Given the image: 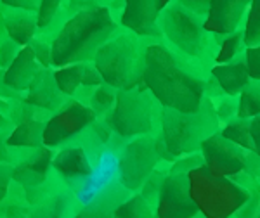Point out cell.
Returning a JSON list of instances; mask_svg holds the SVG:
<instances>
[{
  "instance_id": "cell-1",
  "label": "cell",
  "mask_w": 260,
  "mask_h": 218,
  "mask_svg": "<svg viewBox=\"0 0 260 218\" xmlns=\"http://www.w3.org/2000/svg\"><path fill=\"white\" fill-rule=\"evenodd\" d=\"M142 82L163 107L196 113L205 102L207 78L196 61L163 44L146 47Z\"/></svg>"
},
{
  "instance_id": "cell-2",
  "label": "cell",
  "mask_w": 260,
  "mask_h": 218,
  "mask_svg": "<svg viewBox=\"0 0 260 218\" xmlns=\"http://www.w3.org/2000/svg\"><path fill=\"white\" fill-rule=\"evenodd\" d=\"M116 28L118 24L106 7L92 6L78 11L52 40V64L62 68L94 59L101 45L115 37Z\"/></svg>"
},
{
  "instance_id": "cell-3",
  "label": "cell",
  "mask_w": 260,
  "mask_h": 218,
  "mask_svg": "<svg viewBox=\"0 0 260 218\" xmlns=\"http://www.w3.org/2000/svg\"><path fill=\"white\" fill-rule=\"evenodd\" d=\"M161 144L172 158L184 156L201 149L203 142L219 128L217 111L210 100H205L196 113H182L161 107Z\"/></svg>"
},
{
  "instance_id": "cell-4",
  "label": "cell",
  "mask_w": 260,
  "mask_h": 218,
  "mask_svg": "<svg viewBox=\"0 0 260 218\" xmlns=\"http://www.w3.org/2000/svg\"><path fill=\"white\" fill-rule=\"evenodd\" d=\"M146 49H142L139 35L134 31L113 37L101 45L94 56V64L106 85L113 89H134L144 77Z\"/></svg>"
},
{
  "instance_id": "cell-5",
  "label": "cell",
  "mask_w": 260,
  "mask_h": 218,
  "mask_svg": "<svg viewBox=\"0 0 260 218\" xmlns=\"http://www.w3.org/2000/svg\"><path fill=\"white\" fill-rule=\"evenodd\" d=\"M191 196L201 215L207 218H229L250 201V194L238 182L213 175L203 165L187 171Z\"/></svg>"
},
{
  "instance_id": "cell-6",
  "label": "cell",
  "mask_w": 260,
  "mask_h": 218,
  "mask_svg": "<svg viewBox=\"0 0 260 218\" xmlns=\"http://www.w3.org/2000/svg\"><path fill=\"white\" fill-rule=\"evenodd\" d=\"M158 24L167 42L182 56L200 62L212 59V33L205 28V21L200 16L180 4H170Z\"/></svg>"
},
{
  "instance_id": "cell-7",
  "label": "cell",
  "mask_w": 260,
  "mask_h": 218,
  "mask_svg": "<svg viewBox=\"0 0 260 218\" xmlns=\"http://www.w3.org/2000/svg\"><path fill=\"white\" fill-rule=\"evenodd\" d=\"M161 107L146 85L120 90L110 116V125L120 137L146 135L153 132L156 123H161Z\"/></svg>"
},
{
  "instance_id": "cell-8",
  "label": "cell",
  "mask_w": 260,
  "mask_h": 218,
  "mask_svg": "<svg viewBox=\"0 0 260 218\" xmlns=\"http://www.w3.org/2000/svg\"><path fill=\"white\" fill-rule=\"evenodd\" d=\"M121 184V153L103 148L92 154V168L83 178L70 184L83 208H104L103 199ZM123 186V184H121Z\"/></svg>"
},
{
  "instance_id": "cell-9",
  "label": "cell",
  "mask_w": 260,
  "mask_h": 218,
  "mask_svg": "<svg viewBox=\"0 0 260 218\" xmlns=\"http://www.w3.org/2000/svg\"><path fill=\"white\" fill-rule=\"evenodd\" d=\"M160 149L149 137H139L121 149V184L127 191L144 186L154 171Z\"/></svg>"
},
{
  "instance_id": "cell-10",
  "label": "cell",
  "mask_w": 260,
  "mask_h": 218,
  "mask_svg": "<svg viewBox=\"0 0 260 218\" xmlns=\"http://www.w3.org/2000/svg\"><path fill=\"white\" fill-rule=\"evenodd\" d=\"M245 148L234 144L233 140L225 139L224 135L213 133L201 146L203 163L213 175L219 177H236L248 170L250 158Z\"/></svg>"
},
{
  "instance_id": "cell-11",
  "label": "cell",
  "mask_w": 260,
  "mask_h": 218,
  "mask_svg": "<svg viewBox=\"0 0 260 218\" xmlns=\"http://www.w3.org/2000/svg\"><path fill=\"white\" fill-rule=\"evenodd\" d=\"M94 118L95 111L90 106H85L80 100H73L47 121L42 142L47 148H56L92 125Z\"/></svg>"
},
{
  "instance_id": "cell-12",
  "label": "cell",
  "mask_w": 260,
  "mask_h": 218,
  "mask_svg": "<svg viewBox=\"0 0 260 218\" xmlns=\"http://www.w3.org/2000/svg\"><path fill=\"white\" fill-rule=\"evenodd\" d=\"M158 218H194L200 211L191 196L187 171H177L163 180L158 194Z\"/></svg>"
},
{
  "instance_id": "cell-13",
  "label": "cell",
  "mask_w": 260,
  "mask_h": 218,
  "mask_svg": "<svg viewBox=\"0 0 260 218\" xmlns=\"http://www.w3.org/2000/svg\"><path fill=\"white\" fill-rule=\"evenodd\" d=\"M170 4L172 0H125L120 23L139 37H156L161 33L158 21Z\"/></svg>"
},
{
  "instance_id": "cell-14",
  "label": "cell",
  "mask_w": 260,
  "mask_h": 218,
  "mask_svg": "<svg viewBox=\"0 0 260 218\" xmlns=\"http://www.w3.org/2000/svg\"><path fill=\"white\" fill-rule=\"evenodd\" d=\"M251 0H210V11L205 18V28L217 37H228L246 19Z\"/></svg>"
},
{
  "instance_id": "cell-15",
  "label": "cell",
  "mask_w": 260,
  "mask_h": 218,
  "mask_svg": "<svg viewBox=\"0 0 260 218\" xmlns=\"http://www.w3.org/2000/svg\"><path fill=\"white\" fill-rule=\"evenodd\" d=\"M54 77H56L57 85H59V89L64 95L77 94L82 87L87 90H94L99 85H103L104 82L98 68H95V64H90L89 61L75 62V64L57 68Z\"/></svg>"
},
{
  "instance_id": "cell-16",
  "label": "cell",
  "mask_w": 260,
  "mask_h": 218,
  "mask_svg": "<svg viewBox=\"0 0 260 218\" xmlns=\"http://www.w3.org/2000/svg\"><path fill=\"white\" fill-rule=\"evenodd\" d=\"M40 61L35 56V50L31 45H24L23 50H19L14 61L7 68L4 75V83L14 90H26L30 89L31 82L40 73Z\"/></svg>"
},
{
  "instance_id": "cell-17",
  "label": "cell",
  "mask_w": 260,
  "mask_h": 218,
  "mask_svg": "<svg viewBox=\"0 0 260 218\" xmlns=\"http://www.w3.org/2000/svg\"><path fill=\"white\" fill-rule=\"evenodd\" d=\"M52 166L68 180L70 184L85 177L92 168V154L89 149L82 146H70L64 148L54 158Z\"/></svg>"
},
{
  "instance_id": "cell-18",
  "label": "cell",
  "mask_w": 260,
  "mask_h": 218,
  "mask_svg": "<svg viewBox=\"0 0 260 218\" xmlns=\"http://www.w3.org/2000/svg\"><path fill=\"white\" fill-rule=\"evenodd\" d=\"M213 78L217 80L219 87L225 95H240L243 89L250 83V73L246 68L245 56L240 61H231L224 64H217L212 69Z\"/></svg>"
},
{
  "instance_id": "cell-19",
  "label": "cell",
  "mask_w": 260,
  "mask_h": 218,
  "mask_svg": "<svg viewBox=\"0 0 260 218\" xmlns=\"http://www.w3.org/2000/svg\"><path fill=\"white\" fill-rule=\"evenodd\" d=\"M62 92L56 82V77L49 73H39L30 85L28 102L44 109H56L62 104Z\"/></svg>"
},
{
  "instance_id": "cell-20",
  "label": "cell",
  "mask_w": 260,
  "mask_h": 218,
  "mask_svg": "<svg viewBox=\"0 0 260 218\" xmlns=\"http://www.w3.org/2000/svg\"><path fill=\"white\" fill-rule=\"evenodd\" d=\"M6 31L11 37L12 42L18 45H26L37 33L39 28V16L30 11H18L4 16Z\"/></svg>"
},
{
  "instance_id": "cell-21",
  "label": "cell",
  "mask_w": 260,
  "mask_h": 218,
  "mask_svg": "<svg viewBox=\"0 0 260 218\" xmlns=\"http://www.w3.org/2000/svg\"><path fill=\"white\" fill-rule=\"evenodd\" d=\"M44 128L45 127L39 121L24 120L7 139V144L18 146V148H37L40 140H44Z\"/></svg>"
},
{
  "instance_id": "cell-22",
  "label": "cell",
  "mask_w": 260,
  "mask_h": 218,
  "mask_svg": "<svg viewBox=\"0 0 260 218\" xmlns=\"http://www.w3.org/2000/svg\"><path fill=\"white\" fill-rule=\"evenodd\" d=\"M260 115V80H250L238 99V118L250 120Z\"/></svg>"
},
{
  "instance_id": "cell-23",
  "label": "cell",
  "mask_w": 260,
  "mask_h": 218,
  "mask_svg": "<svg viewBox=\"0 0 260 218\" xmlns=\"http://www.w3.org/2000/svg\"><path fill=\"white\" fill-rule=\"evenodd\" d=\"M245 45H260V0H251L245 21Z\"/></svg>"
},
{
  "instance_id": "cell-24",
  "label": "cell",
  "mask_w": 260,
  "mask_h": 218,
  "mask_svg": "<svg viewBox=\"0 0 260 218\" xmlns=\"http://www.w3.org/2000/svg\"><path fill=\"white\" fill-rule=\"evenodd\" d=\"M243 45H245V31L236 30L234 33L228 35V39L220 44L219 52L215 54V59L213 61H215L217 64H224V62L234 61Z\"/></svg>"
},
{
  "instance_id": "cell-25",
  "label": "cell",
  "mask_w": 260,
  "mask_h": 218,
  "mask_svg": "<svg viewBox=\"0 0 260 218\" xmlns=\"http://www.w3.org/2000/svg\"><path fill=\"white\" fill-rule=\"evenodd\" d=\"M222 135H224L225 139L233 140L234 144H238V146H241V148H245L248 151H253V153H255L250 123L246 120L236 121V123H229L228 127L222 130Z\"/></svg>"
},
{
  "instance_id": "cell-26",
  "label": "cell",
  "mask_w": 260,
  "mask_h": 218,
  "mask_svg": "<svg viewBox=\"0 0 260 218\" xmlns=\"http://www.w3.org/2000/svg\"><path fill=\"white\" fill-rule=\"evenodd\" d=\"M116 218H151L149 201L146 198H132L116 208Z\"/></svg>"
},
{
  "instance_id": "cell-27",
  "label": "cell",
  "mask_w": 260,
  "mask_h": 218,
  "mask_svg": "<svg viewBox=\"0 0 260 218\" xmlns=\"http://www.w3.org/2000/svg\"><path fill=\"white\" fill-rule=\"evenodd\" d=\"M116 100V95L113 94V90H110L108 87L99 85L98 89H94L90 92V107L95 113H104L106 109L111 107V104Z\"/></svg>"
},
{
  "instance_id": "cell-28",
  "label": "cell",
  "mask_w": 260,
  "mask_h": 218,
  "mask_svg": "<svg viewBox=\"0 0 260 218\" xmlns=\"http://www.w3.org/2000/svg\"><path fill=\"white\" fill-rule=\"evenodd\" d=\"M61 2H62V0H40V9H39V12H37L40 28L47 26L50 21L54 19L56 12L59 11Z\"/></svg>"
},
{
  "instance_id": "cell-29",
  "label": "cell",
  "mask_w": 260,
  "mask_h": 218,
  "mask_svg": "<svg viewBox=\"0 0 260 218\" xmlns=\"http://www.w3.org/2000/svg\"><path fill=\"white\" fill-rule=\"evenodd\" d=\"M245 62L248 68L251 80H260V45L246 47L245 50Z\"/></svg>"
},
{
  "instance_id": "cell-30",
  "label": "cell",
  "mask_w": 260,
  "mask_h": 218,
  "mask_svg": "<svg viewBox=\"0 0 260 218\" xmlns=\"http://www.w3.org/2000/svg\"><path fill=\"white\" fill-rule=\"evenodd\" d=\"M179 4L200 18H203V16L207 18L208 11H210V0H179Z\"/></svg>"
},
{
  "instance_id": "cell-31",
  "label": "cell",
  "mask_w": 260,
  "mask_h": 218,
  "mask_svg": "<svg viewBox=\"0 0 260 218\" xmlns=\"http://www.w3.org/2000/svg\"><path fill=\"white\" fill-rule=\"evenodd\" d=\"M2 4L6 7H14V9H23L30 12H37L40 9L39 0H2Z\"/></svg>"
},
{
  "instance_id": "cell-32",
  "label": "cell",
  "mask_w": 260,
  "mask_h": 218,
  "mask_svg": "<svg viewBox=\"0 0 260 218\" xmlns=\"http://www.w3.org/2000/svg\"><path fill=\"white\" fill-rule=\"evenodd\" d=\"M250 130H251L255 153H257V156H260V115L250 120Z\"/></svg>"
},
{
  "instance_id": "cell-33",
  "label": "cell",
  "mask_w": 260,
  "mask_h": 218,
  "mask_svg": "<svg viewBox=\"0 0 260 218\" xmlns=\"http://www.w3.org/2000/svg\"><path fill=\"white\" fill-rule=\"evenodd\" d=\"M77 218H110V216H108L106 208H92V209H87V211L80 213Z\"/></svg>"
},
{
  "instance_id": "cell-34",
  "label": "cell",
  "mask_w": 260,
  "mask_h": 218,
  "mask_svg": "<svg viewBox=\"0 0 260 218\" xmlns=\"http://www.w3.org/2000/svg\"><path fill=\"white\" fill-rule=\"evenodd\" d=\"M194 218H196V216H194ZM201 218H207V216H205V215H203V216H201Z\"/></svg>"
},
{
  "instance_id": "cell-35",
  "label": "cell",
  "mask_w": 260,
  "mask_h": 218,
  "mask_svg": "<svg viewBox=\"0 0 260 218\" xmlns=\"http://www.w3.org/2000/svg\"><path fill=\"white\" fill-rule=\"evenodd\" d=\"M257 218H260V211H258V216H257Z\"/></svg>"
}]
</instances>
